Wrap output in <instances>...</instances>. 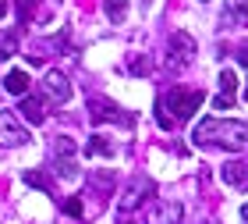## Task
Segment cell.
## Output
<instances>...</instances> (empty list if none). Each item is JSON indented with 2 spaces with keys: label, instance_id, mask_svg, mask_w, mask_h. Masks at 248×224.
Wrapping results in <instances>:
<instances>
[{
  "label": "cell",
  "instance_id": "15",
  "mask_svg": "<svg viewBox=\"0 0 248 224\" xmlns=\"http://www.w3.org/2000/svg\"><path fill=\"white\" fill-rule=\"evenodd\" d=\"M85 156H114V142L107 136H93L89 146H85Z\"/></svg>",
  "mask_w": 248,
  "mask_h": 224
},
{
  "label": "cell",
  "instance_id": "12",
  "mask_svg": "<svg viewBox=\"0 0 248 224\" xmlns=\"http://www.w3.org/2000/svg\"><path fill=\"white\" fill-rule=\"evenodd\" d=\"M4 89H7V93H15V96H29V75L25 71H11L4 78Z\"/></svg>",
  "mask_w": 248,
  "mask_h": 224
},
{
  "label": "cell",
  "instance_id": "17",
  "mask_svg": "<svg viewBox=\"0 0 248 224\" xmlns=\"http://www.w3.org/2000/svg\"><path fill=\"white\" fill-rule=\"evenodd\" d=\"M15 50H18V39H15V32L0 36V64H4L7 57H15Z\"/></svg>",
  "mask_w": 248,
  "mask_h": 224
},
{
  "label": "cell",
  "instance_id": "4",
  "mask_svg": "<svg viewBox=\"0 0 248 224\" xmlns=\"http://www.w3.org/2000/svg\"><path fill=\"white\" fill-rule=\"evenodd\" d=\"M89 118L96 121V125H103V121H117V125H124V128H131L135 125V118L131 114H121V107H114L110 100H89Z\"/></svg>",
  "mask_w": 248,
  "mask_h": 224
},
{
  "label": "cell",
  "instance_id": "22",
  "mask_svg": "<svg viewBox=\"0 0 248 224\" xmlns=\"http://www.w3.org/2000/svg\"><path fill=\"white\" fill-rule=\"evenodd\" d=\"M156 121H160V128H170V125H174V121H170V118L163 114V100H160V103H156Z\"/></svg>",
  "mask_w": 248,
  "mask_h": 224
},
{
  "label": "cell",
  "instance_id": "6",
  "mask_svg": "<svg viewBox=\"0 0 248 224\" xmlns=\"http://www.w3.org/2000/svg\"><path fill=\"white\" fill-rule=\"evenodd\" d=\"M21 142H29V132L15 121V114H7V110H0V146L15 150Z\"/></svg>",
  "mask_w": 248,
  "mask_h": 224
},
{
  "label": "cell",
  "instance_id": "8",
  "mask_svg": "<svg viewBox=\"0 0 248 224\" xmlns=\"http://www.w3.org/2000/svg\"><path fill=\"white\" fill-rule=\"evenodd\" d=\"M220 182L231 189H248V160H231L220 167Z\"/></svg>",
  "mask_w": 248,
  "mask_h": 224
},
{
  "label": "cell",
  "instance_id": "2",
  "mask_svg": "<svg viewBox=\"0 0 248 224\" xmlns=\"http://www.w3.org/2000/svg\"><path fill=\"white\" fill-rule=\"evenodd\" d=\"M202 100H206V96H202V89H185V86H174L170 93L163 96V107H170L177 121H188V118L202 107Z\"/></svg>",
  "mask_w": 248,
  "mask_h": 224
},
{
  "label": "cell",
  "instance_id": "9",
  "mask_svg": "<svg viewBox=\"0 0 248 224\" xmlns=\"http://www.w3.org/2000/svg\"><path fill=\"white\" fill-rule=\"evenodd\" d=\"M18 110H21V118H25L29 125H43V121H46V107H43V100H36V96H21Z\"/></svg>",
  "mask_w": 248,
  "mask_h": 224
},
{
  "label": "cell",
  "instance_id": "14",
  "mask_svg": "<svg viewBox=\"0 0 248 224\" xmlns=\"http://www.w3.org/2000/svg\"><path fill=\"white\" fill-rule=\"evenodd\" d=\"M75 153H78V146H75L71 136H57L53 139V156H57V160H75Z\"/></svg>",
  "mask_w": 248,
  "mask_h": 224
},
{
  "label": "cell",
  "instance_id": "23",
  "mask_svg": "<svg viewBox=\"0 0 248 224\" xmlns=\"http://www.w3.org/2000/svg\"><path fill=\"white\" fill-rule=\"evenodd\" d=\"M238 61H241V64H248V39L238 47Z\"/></svg>",
  "mask_w": 248,
  "mask_h": 224
},
{
  "label": "cell",
  "instance_id": "1",
  "mask_svg": "<svg viewBox=\"0 0 248 224\" xmlns=\"http://www.w3.org/2000/svg\"><path fill=\"white\" fill-rule=\"evenodd\" d=\"M195 146H220L231 153H245L248 150V125L245 121H231V118H202L195 132H191Z\"/></svg>",
  "mask_w": 248,
  "mask_h": 224
},
{
  "label": "cell",
  "instance_id": "25",
  "mask_svg": "<svg viewBox=\"0 0 248 224\" xmlns=\"http://www.w3.org/2000/svg\"><path fill=\"white\" fill-rule=\"evenodd\" d=\"M241 217H245V224H248V203H245V207H241Z\"/></svg>",
  "mask_w": 248,
  "mask_h": 224
},
{
  "label": "cell",
  "instance_id": "21",
  "mask_svg": "<svg viewBox=\"0 0 248 224\" xmlns=\"http://www.w3.org/2000/svg\"><path fill=\"white\" fill-rule=\"evenodd\" d=\"M213 107H217V110H231V107H234V96H227V93H220L217 100H213Z\"/></svg>",
  "mask_w": 248,
  "mask_h": 224
},
{
  "label": "cell",
  "instance_id": "19",
  "mask_svg": "<svg viewBox=\"0 0 248 224\" xmlns=\"http://www.w3.org/2000/svg\"><path fill=\"white\" fill-rule=\"evenodd\" d=\"M64 214H67V217H82V214H85L82 199H78V196H67V199H64Z\"/></svg>",
  "mask_w": 248,
  "mask_h": 224
},
{
  "label": "cell",
  "instance_id": "24",
  "mask_svg": "<svg viewBox=\"0 0 248 224\" xmlns=\"http://www.w3.org/2000/svg\"><path fill=\"white\" fill-rule=\"evenodd\" d=\"M7 15V0H0V18H4Z\"/></svg>",
  "mask_w": 248,
  "mask_h": 224
},
{
  "label": "cell",
  "instance_id": "16",
  "mask_svg": "<svg viewBox=\"0 0 248 224\" xmlns=\"http://www.w3.org/2000/svg\"><path fill=\"white\" fill-rule=\"evenodd\" d=\"M103 11H107L110 21H124V15H128V0H107Z\"/></svg>",
  "mask_w": 248,
  "mask_h": 224
},
{
  "label": "cell",
  "instance_id": "13",
  "mask_svg": "<svg viewBox=\"0 0 248 224\" xmlns=\"http://www.w3.org/2000/svg\"><path fill=\"white\" fill-rule=\"evenodd\" d=\"M181 217H185L181 203H163L156 210V224H181Z\"/></svg>",
  "mask_w": 248,
  "mask_h": 224
},
{
  "label": "cell",
  "instance_id": "26",
  "mask_svg": "<svg viewBox=\"0 0 248 224\" xmlns=\"http://www.w3.org/2000/svg\"><path fill=\"white\" fill-rule=\"evenodd\" d=\"M245 100H248V78H245Z\"/></svg>",
  "mask_w": 248,
  "mask_h": 224
},
{
  "label": "cell",
  "instance_id": "10",
  "mask_svg": "<svg viewBox=\"0 0 248 224\" xmlns=\"http://www.w3.org/2000/svg\"><path fill=\"white\" fill-rule=\"evenodd\" d=\"M223 21H227V25H248V0H227Z\"/></svg>",
  "mask_w": 248,
  "mask_h": 224
},
{
  "label": "cell",
  "instance_id": "3",
  "mask_svg": "<svg viewBox=\"0 0 248 224\" xmlns=\"http://www.w3.org/2000/svg\"><path fill=\"white\" fill-rule=\"evenodd\" d=\"M167 64H174V68H185V64H191L195 61V53H199V47H195V39L188 36V32H170V43H167Z\"/></svg>",
  "mask_w": 248,
  "mask_h": 224
},
{
  "label": "cell",
  "instance_id": "5",
  "mask_svg": "<svg viewBox=\"0 0 248 224\" xmlns=\"http://www.w3.org/2000/svg\"><path fill=\"white\" fill-rule=\"evenodd\" d=\"M149 196H153V182L149 178H131V185L124 189V196L117 199V210L121 214H131V210L139 207L142 199H149Z\"/></svg>",
  "mask_w": 248,
  "mask_h": 224
},
{
  "label": "cell",
  "instance_id": "20",
  "mask_svg": "<svg viewBox=\"0 0 248 224\" xmlns=\"http://www.w3.org/2000/svg\"><path fill=\"white\" fill-rule=\"evenodd\" d=\"M29 18H32V0H18V21L25 25Z\"/></svg>",
  "mask_w": 248,
  "mask_h": 224
},
{
  "label": "cell",
  "instance_id": "11",
  "mask_svg": "<svg viewBox=\"0 0 248 224\" xmlns=\"http://www.w3.org/2000/svg\"><path fill=\"white\" fill-rule=\"evenodd\" d=\"M25 185L29 189H43V192H57V182H53V178L46 174V171H25Z\"/></svg>",
  "mask_w": 248,
  "mask_h": 224
},
{
  "label": "cell",
  "instance_id": "7",
  "mask_svg": "<svg viewBox=\"0 0 248 224\" xmlns=\"http://www.w3.org/2000/svg\"><path fill=\"white\" fill-rule=\"evenodd\" d=\"M43 89H46V96L53 103H67V100H71V82H67V75H61V71H46Z\"/></svg>",
  "mask_w": 248,
  "mask_h": 224
},
{
  "label": "cell",
  "instance_id": "18",
  "mask_svg": "<svg viewBox=\"0 0 248 224\" xmlns=\"http://www.w3.org/2000/svg\"><path fill=\"white\" fill-rule=\"evenodd\" d=\"M220 89H223L227 96H234V93H238V75H234L231 68H223V71H220Z\"/></svg>",
  "mask_w": 248,
  "mask_h": 224
}]
</instances>
